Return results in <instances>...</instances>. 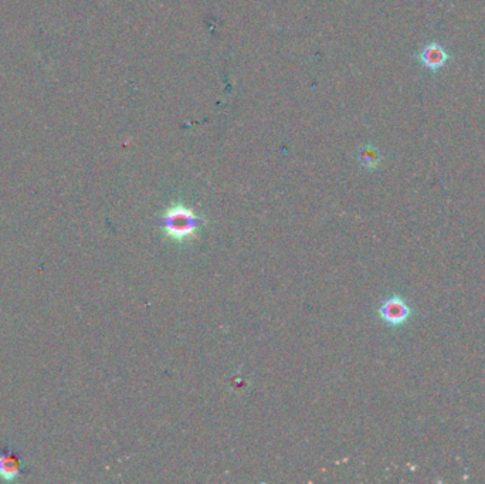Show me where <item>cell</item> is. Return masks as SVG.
Wrapping results in <instances>:
<instances>
[{
	"instance_id": "1",
	"label": "cell",
	"mask_w": 485,
	"mask_h": 484,
	"mask_svg": "<svg viewBox=\"0 0 485 484\" xmlns=\"http://www.w3.org/2000/svg\"><path fill=\"white\" fill-rule=\"evenodd\" d=\"M206 221L197 216L189 207L183 204H173L166 211L161 219V228L166 232L168 237L178 243L187 242L192 239Z\"/></svg>"
},
{
	"instance_id": "3",
	"label": "cell",
	"mask_w": 485,
	"mask_h": 484,
	"mask_svg": "<svg viewBox=\"0 0 485 484\" xmlns=\"http://www.w3.org/2000/svg\"><path fill=\"white\" fill-rule=\"evenodd\" d=\"M23 471V460L15 450H0V478L15 481Z\"/></svg>"
},
{
	"instance_id": "2",
	"label": "cell",
	"mask_w": 485,
	"mask_h": 484,
	"mask_svg": "<svg viewBox=\"0 0 485 484\" xmlns=\"http://www.w3.org/2000/svg\"><path fill=\"white\" fill-rule=\"evenodd\" d=\"M379 317L389 325L397 327L408 321L411 317V308L400 296H392L385 300L379 308Z\"/></svg>"
},
{
	"instance_id": "4",
	"label": "cell",
	"mask_w": 485,
	"mask_h": 484,
	"mask_svg": "<svg viewBox=\"0 0 485 484\" xmlns=\"http://www.w3.org/2000/svg\"><path fill=\"white\" fill-rule=\"evenodd\" d=\"M419 60L430 72H437L447 64L449 53L441 44L430 43L426 44L423 50L419 53Z\"/></svg>"
},
{
	"instance_id": "5",
	"label": "cell",
	"mask_w": 485,
	"mask_h": 484,
	"mask_svg": "<svg viewBox=\"0 0 485 484\" xmlns=\"http://www.w3.org/2000/svg\"><path fill=\"white\" fill-rule=\"evenodd\" d=\"M361 162L364 164V166L366 168H376L380 162V155L376 151V148L373 147H366L362 150L361 152Z\"/></svg>"
}]
</instances>
